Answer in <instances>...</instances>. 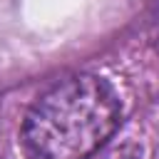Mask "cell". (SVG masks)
<instances>
[{
  "mask_svg": "<svg viewBox=\"0 0 159 159\" xmlns=\"http://www.w3.org/2000/svg\"><path fill=\"white\" fill-rule=\"evenodd\" d=\"M122 102L99 75H70L42 92L20 127L27 159H89L119 127Z\"/></svg>",
  "mask_w": 159,
  "mask_h": 159,
  "instance_id": "6da1fadb",
  "label": "cell"
}]
</instances>
